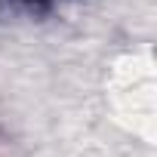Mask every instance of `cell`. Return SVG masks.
<instances>
[{
	"mask_svg": "<svg viewBox=\"0 0 157 157\" xmlns=\"http://www.w3.org/2000/svg\"><path fill=\"white\" fill-rule=\"evenodd\" d=\"M10 3H19V6H25V10H49L56 0H10Z\"/></svg>",
	"mask_w": 157,
	"mask_h": 157,
	"instance_id": "6da1fadb",
	"label": "cell"
}]
</instances>
